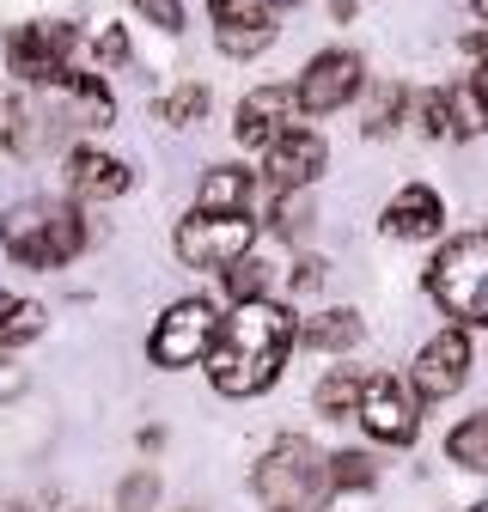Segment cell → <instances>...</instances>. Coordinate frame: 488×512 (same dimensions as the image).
I'll return each mask as SVG.
<instances>
[{
	"label": "cell",
	"mask_w": 488,
	"mask_h": 512,
	"mask_svg": "<svg viewBox=\"0 0 488 512\" xmlns=\"http://www.w3.org/2000/svg\"><path fill=\"white\" fill-rule=\"evenodd\" d=\"M74 49H80V25H68V19H37V25H19L7 37V68L25 86L49 92L61 80H74Z\"/></svg>",
	"instance_id": "6"
},
{
	"label": "cell",
	"mask_w": 488,
	"mask_h": 512,
	"mask_svg": "<svg viewBox=\"0 0 488 512\" xmlns=\"http://www.w3.org/2000/svg\"><path fill=\"white\" fill-rule=\"evenodd\" d=\"M373 488V458L366 452H336L330 458V494H360Z\"/></svg>",
	"instance_id": "27"
},
{
	"label": "cell",
	"mask_w": 488,
	"mask_h": 512,
	"mask_svg": "<svg viewBox=\"0 0 488 512\" xmlns=\"http://www.w3.org/2000/svg\"><path fill=\"white\" fill-rule=\"evenodd\" d=\"M330 147L318 128H281V135L263 147V183H269V196H299V189H312L318 171H324Z\"/></svg>",
	"instance_id": "9"
},
{
	"label": "cell",
	"mask_w": 488,
	"mask_h": 512,
	"mask_svg": "<svg viewBox=\"0 0 488 512\" xmlns=\"http://www.w3.org/2000/svg\"><path fill=\"white\" fill-rule=\"evenodd\" d=\"M0 512H19V506H0Z\"/></svg>",
	"instance_id": "36"
},
{
	"label": "cell",
	"mask_w": 488,
	"mask_h": 512,
	"mask_svg": "<svg viewBox=\"0 0 488 512\" xmlns=\"http://www.w3.org/2000/svg\"><path fill=\"white\" fill-rule=\"evenodd\" d=\"M293 110H299V92L293 86H257V92H244L238 98V116H232V135L244 147H269L281 128H293Z\"/></svg>",
	"instance_id": "12"
},
{
	"label": "cell",
	"mask_w": 488,
	"mask_h": 512,
	"mask_svg": "<svg viewBox=\"0 0 488 512\" xmlns=\"http://www.w3.org/2000/svg\"><path fill=\"white\" fill-rule=\"evenodd\" d=\"M470 13H476V19H482V25H488V0H470Z\"/></svg>",
	"instance_id": "35"
},
{
	"label": "cell",
	"mask_w": 488,
	"mask_h": 512,
	"mask_svg": "<svg viewBox=\"0 0 488 512\" xmlns=\"http://www.w3.org/2000/svg\"><path fill=\"white\" fill-rule=\"evenodd\" d=\"M427 293L458 324H488V232L452 238L427 269Z\"/></svg>",
	"instance_id": "4"
},
{
	"label": "cell",
	"mask_w": 488,
	"mask_h": 512,
	"mask_svg": "<svg viewBox=\"0 0 488 512\" xmlns=\"http://www.w3.org/2000/svg\"><path fill=\"white\" fill-rule=\"evenodd\" d=\"M153 116L165 122V128H196L202 116H208V86H177V92H165L159 104H153Z\"/></svg>",
	"instance_id": "23"
},
{
	"label": "cell",
	"mask_w": 488,
	"mask_h": 512,
	"mask_svg": "<svg viewBox=\"0 0 488 512\" xmlns=\"http://www.w3.org/2000/svg\"><path fill=\"white\" fill-rule=\"evenodd\" d=\"M49 122H61V116L19 92L13 104H0V141H7V147L25 159V153H37V147H43V128H49Z\"/></svg>",
	"instance_id": "16"
},
{
	"label": "cell",
	"mask_w": 488,
	"mask_h": 512,
	"mask_svg": "<svg viewBox=\"0 0 488 512\" xmlns=\"http://www.w3.org/2000/svg\"><path fill=\"white\" fill-rule=\"evenodd\" d=\"M214 43L244 61V55H257V49L275 43V19H263V25H214Z\"/></svg>",
	"instance_id": "26"
},
{
	"label": "cell",
	"mask_w": 488,
	"mask_h": 512,
	"mask_svg": "<svg viewBox=\"0 0 488 512\" xmlns=\"http://www.w3.org/2000/svg\"><path fill=\"white\" fill-rule=\"evenodd\" d=\"M379 226H385V238H397V244L440 238V226H446V202H440L427 183H403L397 196H391V208L379 214Z\"/></svg>",
	"instance_id": "13"
},
{
	"label": "cell",
	"mask_w": 488,
	"mask_h": 512,
	"mask_svg": "<svg viewBox=\"0 0 488 512\" xmlns=\"http://www.w3.org/2000/svg\"><path fill=\"white\" fill-rule=\"evenodd\" d=\"M0 244L25 269H61L86 250V220L61 202H19L0 214Z\"/></svg>",
	"instance_id": "2"
},
{
	"label": "cell",
	"mask_w": 488,
	"mask_h": 512,
	"mask_svg": "<svg viewBox=\"0 0 488 512\" xmlns=\"http://www.w3.org/2000/svg\"><path fill=\"white\" fill-rule=\"evenodd\" d=\"M299 336L312 342V348H324V354H342V348H354V342L366 336V317H360V311H348V305H336V311L305 317Z\"/></svg>",
	"instance_id": "17"
},
{
	"label": "cell",
	"mask_w": 488,
	"mask_h": 512,
	"mask_svg": "<svg viewBox=\"0 0 488 512\" xmlns=\"http://www.w3.org/2000/svg\"><path fill=\"white\" fill-rule=\"evenodd\" d=\"M293 92H299V116H336L366 92V61L354 49H324L299 68Z\"/></svg>",
	"instance_id": "7"
},
{
	"label": "cell",
	"mask_w": 488,
	"mask_h": 512,
	"mask_svg": "<svg viewBox=\"0 0 488 512\" xmlns=\"http://www.w3.org/2000/svg\"><path fill=\"white\" fill-rule=\"evenodd\" d=\"M25 391V366H13L7 354H0V403H7V397H19Z\"/></svg>",
	"instance_id": "33"
},
{
	"label": "cell",
	"mask_w": 488,
	"mask_h": 512,
	"mask_svg": "<svg viewBox=\"0 0 488 512\" xmlns=\"http://www.w3.org/2000/svg\"><path fill=\"white\" fill-rule=\"evenodd\" d=\"M409 122L421 128L427 141H458V116H452V92H421Z\"/></svg>",
	"instance_id": "22"
},
{
	"label": "cell",
	"mask_w": 488,
	"mask_h": 512,
	"mask_svg": "<svg viewBox=\"0 0 488 512\" xmlns=\"http://www.w3.org/2000/svg\"><path fill=\"white\" fill-rule=\"evenodd\" d=\"M31 336H43V305H31V299H7V293H0V348L31 342Z\"/></svg>",
	"instance_id": "24"
},
{
	"label": "cell",
	"mask_w": 488,
	"mask_h": 512,
	"mask_svg": "<svg viewBox=\"0 0 488 512\" xmlns=\"http://www.w3.org/2000/svg\"><path fill=\"white\" fill-rule=\"evenodd\" d=\"M257 494L269 512H312L330 494V464L318 458V445L305 433H281L269 452L257 458Z\"/></svg>",
	"instance_id": "3"
},
{
	"label": "cell",
	"mask_w": 488,
	"mask_h": 512,
	"mask_svg": "<svg viewBox=\"0 0 488 512\" xmlns=\"http://www.w3.org/2000/svg\"><path fill=\"white\" fill-rule=\"evenodd\" d=\"M464 378H470V336L452 324V330H440L434 342L415 354V366H409V391H415L421 403H446V397L464 391Z\"/></svg>",
	"instance_id": "10"
},
{
	"label": "cell",
	"mask_w": 488,
	"mask_h": 512,
	"mask_svg": "<svg viewBox=\"0 0 488 512\" xmlns=\"http://www.w3.org/2000/svg\"><path fill=\"white\" fill-rule=\"evenodd\" d=\"M281 7H293V0H208L214 25H263V19H275Z\"/></svg>",
	"instance_id": "25"
},
{
	"label": "cell",
	"mask_w": 488,
	"mask_h": 512,
	"mask_svg": "<svg viewBox=\"0 0 488 512\" xmlns=\"http://www.w3.org/2000/svg\"><path fill=\"white\" fill-rule=\"evenodd\" d=\"M360 397H366V378L342 366V372H330V378L318 384L312 403H318V415H330V421H354V415H360Z\"/></svg>",
	"instance_id": "20"
},
{
	"label": "cell",
	"mask_w": 488,
	"mask_h": 512,
	"mask_svg": "<svg viewBox=\"0 0 488 512\" xmlns=\"http://www.w3.org/2000/svg\"><path fill=\"white\" fill-rule=\"evenodd\" d=\"M446 452H452V464H464V470L488 476V409H482V415H470L464 427H452Z\"/></svg>",
	"instance_id": "21"
},
{
	"label": "cell",
	"mask_w": 488,
	"mask_h": 512,
	"mask_svg": "<svg viewBox=\"0 0 488 512\" xmlns=\"http://www.w3.org/2000/svg\"><path fill=\"white\" fill-rule=\"evenodd\" d=\"M214 336H220V317H214V305H208V299H177V305L159 317V330H153L147 354H153V366L177 372V366H196V360H208V354H214Z\"/></svg>",
	"instance_id": "8"
},
{
	"label": "cell",
	"mask_w": 488,
	"mask_h": 512,
	"mask_svg": "<svg viewBox=\"0 0 488 512\" xmlns=\"http://www.w3.org/2000/svg\"><path fill=\"white\" fill-rule=\"evenodd\" d=\"M244 202H251V171L214 165V171L202 177V208H214V214H244Z\"/></svg>",
	"instance_id": "19"
},
{
	"label": "cell",
	"mask_w": 488,
	"mask_h": 512,
	"mask_svg": "<svg viewBox=\"0 0 488 512\" xmlns=\"http://www.w3.org/2000/svg\"><path fill=\"white\" fill-rule=\"evenodd\" d=\"M129 7H135L147 25H159L165 37H177V31H183V0H129Z\"/></svg>",
	"instance_id": "30"
},
{
	"label": "cell",
	"mask_w": 488,
	"mask_h": 512,
	"mask_svg": "<svg viewBox=\"0 0 488 512\" xmlns=\"http://www.w3.org/2000/svg\"><path fill=\"white\" fill-rule=\"evenodd\" d=\"M49 98H55L61 128H86V135H98V128L116 122V98H110L104 74H74V80L49 86Z\"/></svg>",
	"instance_id": "14"
},
{
	"label": "cell",
	"mask_w": 488,
	"mask_h": 512,
	"mask_svg": "<svg viewBox=\"0 0 488 512\" xmlns=\"http://www.w3.org/2000/svg\"><path fill=\"white\" fill-rule=\"evenodd\" d=\"M257 244V220L251 214H214V208H196L190 220L177 226L171 250L183 269H202V275H226L232 263H244Z\"/></svg>",
	"instance_id": "5"
},
{
	"label": "cell",
	"mask_w": 488,
	"mask_h": 512,
	"mask_svg": "<svg viewBox=\"0 0 488 512\" xmlns=\"http://www.w3.org/2000/svg\"><path fill=\"white\" fill-rule=\"evenodd\" d=\"M373 439H385V445H409L415 433H421V415H415V403L403 397V384L397 378H366V397H360V415H354Z\"/></svg>",
	"instance_id": "11"
},
{
	"label": "cell",
	"mask_w": 488,
	"mask_h": 512,
	"mask_svg": "<svg viewBox=\"0 0 488 512\" xmlns=\"http://www.w3.org/2000/svg\"><path fill=\"white\" fill-rule=\"evenodd\" d=\"M226 281H232V293H238V299H257V293H263V281H269V263H251V256H244V263H232V269H226Z\"/></svg>",
	"instance_id": "31"
},
{
	"label": "cell",
	"mask_w": 488,
	"mask_h": 512,
	"mask_svg": "<svg viewBox=\"0 0 488 512\" xmlns=\"http://www.w3.org/2000/svg\"><path fill=\"white\" fill-rule=\"evenodd\" d=\"M293 336H299V317L281 299H263V293L238 299L220 317V336H214V354H208L214 391L220 397H263L281 378L287 354H293Z\"/></svg>",
	"instance_id": "1"
},
{
	"label": "cell",
	"mask_w": 488,
	"mask_h": 512,
	"mask_svg": "<svg viewBox=\"0 0 488 512\" xmlns=\"http://www.w3.org/2000/svg\"><path fill=\"white\" fill-rule=\"evenodd\" d=\"M409 110H415L409 86H397V80H379V86H366V116H360V128L385 141V135H397V122H409Z\"/></svg>",
	"instance_id": "18"
},
{
	"label": "cell",
	"mask_w": 488,
	"mask_h": 512,
	"mask_svg": "<svg viewBox=\"0 0 488 512\" xmlns=\"http://www.w3.org/2000/svg\"><path fill=\"white\" fill-rule=\"evenodd\" d=\"M452 116H458V141H476L488 128V110H482L476 86H452Z\"/></svg>",
	"instance_id": "28"
},
{
	"label": "cell",
	"mask_w": 488,
	"mask_h": 512,
	"mask_svg": "<svg viewBox=\"0 0 488 512\" xmlns=\"http://www.w3.org/2000/svg\"><path fill=\"white\" fill-rule=\"evenodd\" d=\"M153 500H159V476H153V470L122 476V488H116V506H122V512H153Z\"/></svg>",
	"instance_id": "29"
},
{
	"label": "cell",
	"mask_w": 488,
	"mask_h": 512,
	"mask_svg": "<svg viewBox=\"0 0 488 512\" xmlns=\"http://www.w3.org/2000/svg\"><path fill=\"white\" fill-rule=\"evenodd\" d=\"M470 86H476V98H482V110H488V61L476 68V80H470Z\"/></svg>",
	"instance_id": "34"
},
{
	"label": "cell",
	"mask_w": 488,
	"mask_h": 512,
	"mask_svg": "<svg viewBox=\"0 0 488 512\" xmlns=\"http://www.w3.org/2000/svg\"><path fill=\"white\" fill-rule=\"evenodd\" d=\"M129 55H135V43H129V31H122V25H110L98 37V61H104V68H129Z\"/></svg>",
	"instance_id": "32"
},
{
	"label": "cell",
	"mask_w": 488,
	"mask_h": 512,
	"mask_svg": "<svg viewBox=\"0 0 488 512\" xmlns=\"http://www.w3.org/2000/svg\"><path fill=\"white\" fill-rule=\"evenodd\" d=\"M129 183L135 171L98 153V147H74L68 153V189H74V202H116V196H129Z\"/></svg>",
	"instance_id": "15"
}]
</instances>
